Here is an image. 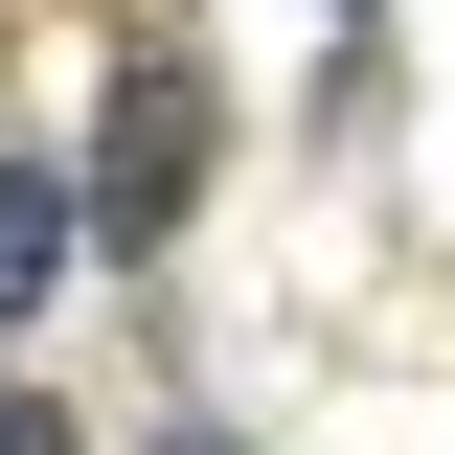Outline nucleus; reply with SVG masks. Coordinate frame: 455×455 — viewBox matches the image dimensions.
Segmentation results:
<instances>
[{
  "label": "nucleus",
  "mask_w": 455,
  "mask_h": 455,
  "mask_svg": "<svg viewBox=\"0 0 455 455\" xmlns=\"http://www.w3.org/2000/svg\"><path fill=\"white\" fill-rule=\"evenodd\" d=\"M182 182H205V114L137 68V92H114V160H92V228H114V251H160V228H182Z\"/></svg>",
  "instance_id": "nucleus-1"
},
{
  "label": "nucleus",
  "mask_w": 455,
  "mask_h": 455,
  "mask_svg": "<svg viewBox=\"0 0 455 455\" xmlns=\"http://www.w3.org/2000/svg\"><path fill=\"white\" fill-rule=\"evenodd\" d=\"M68 228H92V205H68V182H23V160H0V341L46 319V274H68Z\"/></svg>",
  "instance_id": "nucleus-2"
},
{
  "label": "nucleus",
  "mask_w": 455,
  "mask_h": 455,
  "mask_svg": "<svg viewBox=\"0 0 455 455\" xmlns=\"http://www.w3.org/2000/svg\"><path fill=\"white\" fill-rule=\"evenodd\" d=\"M0 455H68V410H46V387H0Z\"/></svg>",
  "instance_id": "nucleus-3"
},
{
  "label": "nucleus",
  "mask_w": 455,
  "mask_h": 455,
  "mask_svg": "<svg viewBox=\"0 0 455 455\" xmlns=\"http://www.w3.org/2000/svg\"><path fill=\"white\" fill-rule=\"evenodd\" d=\"M182 455H228V433H182Z\"/></svg>",
  "instance_id": "nucleus-4"
}]
</instances>
